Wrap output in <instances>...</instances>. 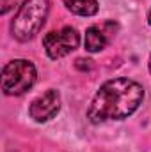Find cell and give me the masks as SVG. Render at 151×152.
<instances>
[{"instance_id": "5b68a950", "label": "cell", "mask_w": 151, "mask_h": 152, "mask_svg": "<svg viewBox=\"0 0 151 152\" xmlns=\"http://www.w3.org/2000/svg\"><path fill=\"white\" fill-rule=\"evenodd\" d=\"M61 110V96L57 90L50 88L46 90L43 96L36 97L30 103L29 108V115L36 120V122H46L50 118H53Z\"/></svg>"}, {"instance_id": "7a4b0ae2", "label": "cell", "mask_w": 151, "mask_h": 152, "mask_svg": "<svg viewBox=\"0 0 151 152\" xmlns=\"http://www.w3.org/2000/svg\"><path fill=\"white\" fill-rule=\"evenodd\" d=\"M48 9H50L48 0H25L20 5L11 23L13 36L21 42L30 41L43 28L48 16Z\"/></svg>"}, {"instance_id": "6da1fadb", "label": "cell", "mask_w": 151, "mask_h": 152, "mask_svg": "<svg viewBox=\"0 0 151 152\" xmlns=\"http://www.w3.org/2000/svg\"><path fill=\"white\" fill-rule=\"evenodd\" d=\"M142 99V85L128 78H114L100 87L87 110V117L93 124L105 120H123L141 106Z\"/></svg>"}, {"instance_id": "277c9868", "label": "cell", "mask_w": 151, "mask_h": 152, "mask_svg": "<svg viewBox=\"0 0 151 152\" xmlns=\"http://www.w3.org/2000/svg\"><path fill=\"white\" fill-rule=\"evenodd\" d=\"M78 44H80V36L73 27H64L61 30L48 32L43 37V46L46 50V55L53 60L70 55L73 50L78 48Z\"/></svg>"}, {"instance_id": "9c48e42d", "label": "cell", "mask_w": 151, "mask_h": 152, "mask_svg": "<svg viewBox=\"0 0 151 152\" xmlns=\"http://www.w3.org/2000/svg\"><path fill=\"white\" fill-rule=\"evenodd\" d=\"M148 23L151 25V9H150V12H148Z\"/></svg>"}, {"instance_id": "30bf717a", "label": "cell", "mask_w": 151, "mask_h": 152, "mask_svg": "<svg viewBox=\"0 0 151 152\" xmlns=\"http://www.w3.org/2000/svg\"><path fill=\"white\" fill-rule=\"evenodd\" d=\"M150 73H151V57H150Z\"/></svg>"}, {"instance_id": "8992f818", "label": "cell", "mask_w": 151, "mask_h": 152, "mask_svg": "<svg viewBox=\"0 0 151 152\" xmlns=\"http://www.w3.org/2000/svg\"><path fill=\"white\" fill-rule=\"evenodd\" d=\"M105 27H100V25H93L85 30V50L91 51V53H96V51H101L107 44H109V32H105Z\"/></svg>"}, {"instance_id": "52a82bcc", "label": "cell", "mask_w": 151, "mask_h": 152, "mask_svg": "<svg viewBox=\"0 0 151 152\" xmlns=\"http://www.w3.org/2000/svg\"><path fill=\"white\" fill-rule=\"evenodd\" d=\"M64 5L78 16H94L98 12V2L96 0H62Z\"/></svg>"}, {"instance_id": "ba28073f", "label": "cell", "mask_w": 151, "mask_h": 152, "mask_svg": "<svg viewBox=\"0 0 151 152\" xmlns=\"http://www.w3.org/2000/svg\"><path fill=\"white\" fill-rule=\"evenodd\" d=\"M16 0H2V14H7L13 7H14Z\"/></svg>"}, {"instance_id": "3957f363", "label": "cell", "mask_w": 151, "mask_h": 152, "mask_svg": "<svg viewBox=\"0 0 151 152\" xmlns=\"http://www.w3.org/2000/svg\"><path fill=\"white\" fill-rule=\"evenodd\" d=\"M36 78L38 73L32 62L23 58L11 60L2 69V90L7 96H20L36 83Z\"/></svg>"}]
</instances>
